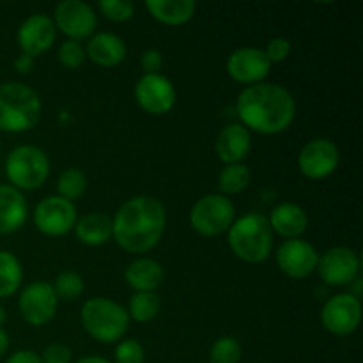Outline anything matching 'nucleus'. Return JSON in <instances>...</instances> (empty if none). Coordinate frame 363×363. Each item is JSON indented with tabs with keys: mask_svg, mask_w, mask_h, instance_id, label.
<instances>
[{
	"mask_svg": "<svg viewBox=\"0 0 363 363\" xmlns=\"http://www.w3.org/2000/svg\"><path fill=\"white\" fill-rule=\"evenodd\" d=\"M77 363H112V362H108L106 358H101V357H85V358H80Z\"/></svg>",
	"mask_w": 363,
	"mask_h": 363,
	"instance_id": "obj_40",
	"label": "nucleus"
},
{
	"mask_svg": "<svg viewBox=\"0 0 363 363\" xmlns=\"http://www.w3.org/2000/svg\"><path fill=\"white\" fill-rule=\"evenodd\" d=\"M241 344L234 337H220L215 340L209 350V362L211 363H240Z\"/></svg>",
	"mask_w": 363,
	"mask_h": 363,
	"instance_id": "obj_30",
	"label": "nucleus"
},
{
	"mask_svg": "<svg viewBox=\"0 0 363 363\" xmlns=\"http://www.w3.org/2000/svg\"><path fill=\"white\" fill-rule=\"evenodd\" d=\"M319 254L314 245L296 238L287 240L277 250V264L282 269L284 275L294 280H301L311 277L318 268Z\"/></svg>",
	"mask_w": 363,
	"mask_h": 363,
	"instance_id": "obj_15",
	"label": "nucleus"
},
{
	"mask_svg": "<svg viewBox=\"0 0 363 363\" xmlns=\"http://www.w3.org/2000/svg\"><path fill=\"white\" fill-rule=\"evenodd\" d=\"M144 346L137 339L121 340L116 347V363H144Z\"/></svg>",
	"mask_w": 363,
	"mask_h": 363,
	"instance_id": "obj_33",
	"label": "nucleus"
},
{
	"mask_svg": "<svg viewBox=\"0 0 363 363\" xmlns=\"http://www.w3.org/2000/svg\"><path fill=\"white\" fill-rule=\"evenodd\" d=\"M57 57H59V62L67 69H77L87 59L84 46L80 45V41H73V39H67L60 45Z\"/></svg>",
	"mask_w": 363,
	"mask_h": 363,
	"instance_id": "obj_32",
	"label": "nucleus"
},
{
	"mask_svg": "<svg viewBox=\"0 0 363 363\" xmlns=\"http://www.w3.org/2000/svg\"><path fill=\"white\" fill-rule=\"evenodd\" d=\"M6 319H7L6 308H4L2 305H0V328H2V326H4V323H6Z\"/></svg>",
	"mask_w": 363,
	"mask_h": 363,
	"instance_id": "obj_41",
	"label": "nucleus"
},
{
	"mask_svg": "<svg viewBox=\"0 0 363 363\" xmlns=\"http://www.w3.org/2000/svg\"><path fill=\"white\" fill-rule=\"evenodd\" d=\"M124 280L135 293H155L163 282V268L152 259H135L128 264Z\"/></svg>",
	"mask_w": 363,
	"mask_h": 363,
	"instance_id": "obj_22",
	"label": "nucleus"
},
{
	"mask_svg": "<svg viewBox=\"0 0 363 363\" xmlns=\"http://www.w3.org/2000/svg\"><path fill=\"white\" fill-rule=\"evenodd\" d=\"M41 98L21 82L0 85V131L23 133L32 130L41 117Z\"/></svg>",
	"mask_w": 363,
	"mask_h": 363,
	"instance_id": "obj_4",
	"label": "nucleus"
},
{
	"mask_svg": "<svg viewBox=\"0 0 363 363\" xmlns=\"http://www.w3.org/2000/svg\"><path fill=\"white\" fill-rule=\"evenodd\" d=\"M53 291H55V296L60 298V300H67V301H73L84 293L85 289V284L84 279L78 275L77 272H62L57 275L55 282L52 284Z\"/></svg>",
	"mask_w": 363,
	"mask_h": 363,
	"instance_id": "obj_29",
	"label": "nucleus"
},
{
	"mask_svg": "<svg viewBox=\"0 0 363 363\" xmlns=\"http://www.w3.org/2000/svg\"><path fill=\"white\" fill-rule=\"evenodd\" d=\"M269 62H284L291 53V43L286 38H273L264 50Z\"/></svg>",
	"mask_w": 363,
	"mask_h": 363,
	"instance_id": "obj_34",
	"label": "nucleus"
},
{
	"mask_svg": "<svg viewBox=\"0 0 363 363\" xmlns=\"http://www.w3.org/2000/svg\"><path fill=\"white\" fill-rule=\"evenodd\" d=\"M80 321L92 339L101 344H113L128 332L130 315L123 305L108 298H92L82 307Z\"/></svg>",
	"mask_w": 363,
	"mask_h": 363,
	"instance_id": "obj_5",
	"label": "nucleus"
},
{
	"mask_svg": "<svg viewBox=\"0 0 363 363\" xmlns=\"http://www.w3.org/2000/svg\"><path fill=\"white\" fill-rule=\"evenodd\" d=\"M57 305L59 298L55 296L52 284L38 280L23 287L18 300V311L23 321L30 326H45L55 318Z\"/></svg>",
	"mask_w": 363,
	"mask_h": 363,
	"instance_id": "obj_8",
	"label": "nucleus"
},
{
	"mask_svg": "<svg viewBox=\"0 0 363 363\" xmlns=\"http://www.w3.org/2000/svg\"><path fill=\"white\" fill-rule=\"evenodd\" d=\"M85 55L101 67H116L126 59V43L112 32H99L89 39Z\"/></svg>",
	"mask_w": 363,
	"mask_h": 363,
	"instance_id": "obj_20",
	"label": "nucleus"
},
{
	"mask_svg": "<svg viewBox=\"0 0 363 363\" xmlns=\"http://www.w3.org/2000/svg\"><path fill=\"white\" fill-rule=\"evenodd\" d=\"M269 71H272V62L261 48H252V46L238 48L227 59V73L238 84H262Z\"/></svg>",
	"mask_w": 363,
	"mask_h": 363,
	"instance_id": "obj_16",
	"label": "nucleus"
},
{
	"mask_svg": "<svg viewBox=\"0 0 363 363\" xmlns=\"http://www.w3.org/2000/svg\"><path fill=\"white\" fill-rule=\"evenodd\" d=\"M140 66L145 74H160L163 67V57L158 50H145L140 57Z\"/></svg>",
	"mask_w": 363,
	"mask_h": 363,
	"instance_id": "obj_36",
	"label": "nucleus"
},
{
	"mask_svg": "<svg viewBox=\"0 0 363 363\" xmlns=\"http://www.w3.org/2000/svg\"><path fill=\"white\" fill-rule=\"evenodd\" d=\"M74 234L87 247H101L112 238V220L105 213H87L77 220Z\"/></svg>",
	"mask_w": 363,
	"mask_h": 363,
	"instance_id": "obj_24",
	"label": "nucleus"
},
{
	"mask_svg": "<svg viewBox=\"0 0 363 363\" xmlns=\"http://www.w3.org/2000/svg\"><path fill=\"white\" fill-rule=\"evenodd\" d=\"M162 308V300L156 293H135L130 300V315L137 323H149L156 319Z\"/></svg>",
	"mask_w": 363,
	"mask_h": 363,
	"instance_id": "obj_27",
	"label": "nucleus"
},
{
	"mask_svg": "<svg viewBox=\"0 0 363 363\" xmlns=\"http://www.w3.org/2000/svg\"><path fill=\"white\" fill-rule=\"evenodd\" d=\"M315 272L328 286H351L360 275V257L347 247H333L319 255Z\"/></svg>",
	"mask_w": 363,
	"mask_h": 363,
	"instance_id": "obj_10",
	"label": "nucleus"
},
{
	"mask_svg": "<svg viewBox=\"0 0 363 363\" xmlns=\"http://www.w3.org/2000/svg\"><path fill=\"white\" fill-rule=\"evenodd\" d=\"M6 363H41V358H39V354L34 353V351L23 350L11 354L6 360Z\"/></svg>",
	"mask_w": 363,
	"mask_h": 363,
	"instance_id": "obj_37",
	"label": "nucleus"
},
{
	"mask_svg": "<svg viewBox=\"0 0 363 363\" xmlns=\"http://www.w3.org/2000/svg\"><path fill=\"white\" fill-rule=\"evenodd\" d=\"M236 220V208L233 201L220 194L204 195L194 204L190 211V225L197 234L215 238L227 233Z\"/></svg>",
	"mask_w": 363,
	"mask_h": 363,
	"instance_id": "obj_7",
	"label": "nucleus"
},
{
	"mask_svg": "<svg viewBox=\"0 0 363 363\" xmlns=\"http://www.w3.org/2000/svg\"><path fill=\"white\" fill-rule=\"evenodd\" d=\"M50 174V160L34 145H20L6 160V176L16 190H38Z\"/></svg>",
	"mask_w": 363,
	"mask_h": 363,
	"instance_id": "obj_6",
	"label": "nucleus"
},
{
	"mask_svg": "<svg viewBox=\"0 0 363 363\" xmlns=\"http://www.w3.org/2000/svg\"><path fill=\"white\" fill-rule=\"evenodd\" d=\"M236 112L248 131L277 135L293 124L296 117V101L282 85L262 82L241 91L236 101Z\"/></svg>",
	"mask_w": 363,
	"mask_h": 363,
	"instance_id": "obj_2",
	"label": "nucleus"
},
{
	"mask_svg": "<svg viewBox=\"0 0 363 363\" xmlns=\"http://www.w3.org/2000/svg\"><path fill=\"white\" fill-rule=\"evenodd\" d=\"M98 7L103 16L113 23H124L135 14V4L130 0H101Z\"/></svg>",
	"mask_w": 363,
	"mask_h": 363,
	"instance_id": "obj_31",
	"label": "nucleus"
},
{
	"mask_svg": "<svg viewBox=\"0 0 363 363\" xmlns=\"http://www.w3.org/2000/svg\"><path fill=\"white\" fill-rule=\"evenodd\" d=\"M165 227V206L151 195H137L117 209L112 238L130 254H145L162 241Z\"/></svg>",
	"mask_w": 363,
	"mask_h": 363,
	"instance_id": "obj_1",
	"label": "nucleus"
},
{
	"mask_svg": "<svg viewBox=\"0 0 363 363\" xmlns=\"http://www.w3.org/2000/svg\"><path fill=\"white\" fill-rule=\"evenodd\" d=\"M85 190H87V177L80 169L71 167V169H66L59 176V181H57L59 197L73 202L80 199L85 194Z\"/></svg>",
	"mask_w": 363,
	"mask_h": 363,
	"instance_id": "obj_28",
	"label": "nucleus"
},
{
	"mask_svg": "<svg viewBox=\"0 0 363 363\" xmlns=\"http://www.w3.org/2000/svg\"><path fill=\"white\" fill-rule=\"evenodd\" d=\"M227 241L240 261L259 264L272 255L273 230L268 218L261 213H248L234 220L227 230Z\"/></svg>",
	"mask_w": 363,
	"mask_h": 363,
	"instance_id": "obj_3",
	"label": "nucleus"
},
{
	"mask_svg": "<svg viewBox=\"0 0 363 363\" xmlns=\"http://www.w3.org/2000/svg\"><path fill=\"white\" fill-rule=\"evenodd\" d=\"M23 269L14 254L0 250V298H9L20 289Z\"/></svg>",
	"mask_w": 363,
	"mask_h": 363,
	"instance_id": "obj_25",
	"label": "nucleus"
},
{
	"mask_svg": "<svg viewBox=\"0 0 363 363\" xmlns=\"http://www.w3.org/2000/svg\"><path fill=\"white\" fill-rule=\"evenodd\" d=\"M268 222L273 233L286 240H296L307 230L308 216L301 206L293 204V202H282L272 209Z\"/></svg>",
	"mask_w": 363,
	"mask_h": 363,
	"instance_id": "obj_19",
	"label": "nucleus"
},
{
	"mask_svg": "<svg viewBox=\"0 0 363 363\" xmlns=\"http://www.w3.org/2000/svg\"><path fill=\"white\" fill-rule=\"evenodd\" d=\"M252 174L250 169L243 163H233V165H225V169L220 172L218 176V188L223 195H238L243 190H247L250 184Z\"/></svg>",
	"mask_w": 363,
	"mask_h": 363,
	"instance_id": "obj_26",
	"label": "nucleus"
},
{
	"mask_svg": "<svg viewBox=\"0 0 363 363\" xmlns=\"http://www.w3.org/2000/svg\"><path fill=\"white\" fill-rule=\"evenodd\" d=\"M27 201L9 184H0V234L16 233L27 222Z\"/></svg>",
	"mask_w": 363,
	"mask_h": 363,
	"instance_id": "obj_21",
	"label": "nucleus"
},
{
	"mask_svg": "<svg viewBox=\"0 0 363 363\" xmlns=\"http://www.w3.org/2000/svg\"><path fill=\"white\" fill-rule=\"evenodd\" d=\"M135 99L144 112L163 116L174 108L177 92L172 82L163 74H144L135 85Z\"/></svg>",
	"mask_w": 363,
	"mask_h": 363,
	"instance_id": "obj_13",
	"label": "nucleus"
},
{
	"mask_svg": "<svg viewBox=\"0 0 363 363\" xmlns=\"http://www.w3.org/2000/svg\"><path fill=\"white\" fill-rule=\"evenodd\" d=\"M216 156L220 162L233 165L241 163L252 149V135L243 124H229L218 133L215 142Z\"/></svg>",
	"mask_w": 363,
	"mask_h": 363,
	"instance_id": "obj_18",
	"label": "nucleus"
},
{
	"mask_svg": "<svg viewBox=\"0 0 363 363\" xmlns=\"http://www.w3.org/2000/svg\"><path fill=\"white\" fill-rule=\"evenodd\" d=\"M14 69L20 74H28L34 69V57L27 55V53H20L14 60Z\"/></svg>",
	"mask_w": 363,
	"mask_h": 363,
	"instance_id": "obj_38",
	"label": "nucleus"
},
{
	"mask_svg": "<svg viewBox=\"0 0 363 363\" xmlns=\"http://www.w3.org/2000/svg\"><path fill=\"white\" fill-rule=\"evenodd\" d=\"M77 208L73 202L59 197H46L35 206L34 209V223L39 233L45 236L59 238L71 233L77 223Z\"/></svg>",
	"mask_w": 363,
	"mask_h": 363,
	"instance_id": "obj_9",
	"label": "nucleus"
},
{
	"mask_svg": "<svg viewBox=\"0 0 363 363\" xmlns=\"http://www.w3.org/2000/svg\"><path fill=\"white\" fill-rule=\"evenodd\" d=\"M145 9L160 23L179 27L194 18L197 4L194 0H147Z\"/></svg>",
	"mask_w": 363,
	"mask_h": 363,
	"instance_id": "obj_23",
	"label": "nucleus"
},
{
	"mask_svg": "<svg viewBox=\"0 0 363 363\" xmlns=\"http://www.w3.org/2000/svg\"><path fill=\"white\" fill-rule=\"evenodd\" d=\"M321 323L326 332L346 337L358 330L362 323V303L353 294H335L325 303L321 311Z\"/></svg>",
	"mask_w": 363,
	"mask_h": 363,
	"instance_id": "obj_11",
	"label": "nucleus"
},
{
	"mask_svg": "<svg viewBox=\"0 0 363 363\" xmlns=\"http://www.w3.org/2000/svg\"><path fill=\"white\" fill-rule=\"evenodd\" d=\"M340 162L339 147L328 138H314L301 147L298 155L300 172L308 179H325L332 176Z\"/></svg>",
	"mask_w": 363,
	"mask_h": 363,
	"instance_id": "obj_12",
	"label": "nucleus"
},
{
	"mask_svg": "<svg viewBox=\"0 0 363 363\" xmlns=\"http://www.w3.org/2000/svg\"><path fill=\"white\" fill-rule=\"evenodd\" d=\"M39 358H41V363H71L73 351L64 344H52L39 354Z\"/></svg>",
	"mask_w": 363,
	"mask_h": 363,
	"instance_id": "obj_35",
	"label": "nucleus"
},
{
	"mask_svg": "<svg viewBox=\"0 0 363 363\" xmlns=\"http://www.w3.org/2000/svg\"><path fill=\"white\" fill-rule=\"evenodd\" d=\"M53 25L73 41L89 38L98 25L94 9L82 0H64L55 7Z\"/></svg>",
	"mask_w": 363,
	"mask_h": 363,
	"instance_id": "obj_14",
	"label": "nucleus"
},
{
	"mask_svg": "<svg viewBox=\"0 0 363 363\" xmlns=\"http://www.w3.org/2000/svg\"><path fill=\"white\" fill-rule=\"evenodd\" d=\"M55 25L46 14H32L18 28V46L21 53L30 57H39L52 48L55 41Z\"/></svg>",
	"mask_w": 363,
	"mask_h": 363,
	"instance_id": "obj_17",
	"label": "nucleus"
},
{
	"mask_svg": "<svg viewBox=\"0 0 363 363\" xmlns=\"http://www.w3.org/2000/svg\"><path fill=\"white\" fill-rule=\"evenodd\" d=\"M7 350H9V335L0 328V358L7 353Z\"/></svg>",
	"mask_w": 363,
	"mask_h": 363,
	"instance_id": "obj_39",
	"label": "nucleus"
}]
</instances>
